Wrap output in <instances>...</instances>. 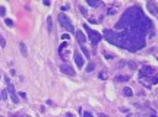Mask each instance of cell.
<instances>
[{"instance_id":"obj_1","label":"cell","mask_w":158,"mask_h":117,"mask_svg":"<svg viewBox=\"0 0 158 117\" xmlns=\"http://www.w3.org/2000/svg\"><path fill=\"white\" fill-rule=\"evenodd\" d=\"M154 24L142 12L139 6H130L121 15L114 31H126L132 45V53L142 50L146 44V37H152Z\"/></svg>"},{"instance_id":"obj_2","label":"cell","mask_w":158,"mask_h":117,"mask_svg":"<svg viewBox=\"0 0 158 117\" xmlns=\"http://www.w3.org/2000/svg\"><path fill=\"white\" fill-rule=\"evenodd\" d=\"M83 29H85V31H86V34H88V38H89V41H91V45H92V47H97V45H98V42L103 39V35H101L100 32H97V31L91 29V28L86 25V24H83Z\"/></svg>"},{"instance_id":"obj_3","label":"cell","mask_w":158,"mask_h":117,"mask_svg":"<svg viewBox=\"0 0 158 117\" xmlns=\"http://www.w3.org/2000/svg\"><path fill=\"white\" fill-rule=\"evenodd\" d=\"M57 19H59L60 25L67 29V32H70V34H73V32H75V28H73V24H72V21H70V19L66 16L65 13H60V15L57 16Z\"/></svg>"},{"instance_id":"obj_4","label":"cell","mask_w":158,"mask_h":117,"mask_svg":"<svg viewBox=\"0 0 158 117\" xmlns=\"http://www.w3.org/2000/svg\"><path fill=\"white\" fill-rule=\"evenodd\" d=\"M155 75V69L152 67V66H144L141 70H139V80L141 79H146L149 80V78H152Z\"/></svg>"},{"instance_id":"obj_5","label":"cell","mask_w":158,"mask_h":117,"mask_svg":"<svg viewBox=\"0 0 158 117\" xmlns=\"http://www.w3.org/2000/svg\"><path fill=\"white\" fill-rule=\"evenodd\" d=\"M6 83H7V92H9V95H10V98H12V101L15 104H18L19 103V97L16 95V91H15V86H13V83L9 80V78L6 76Z\"/></svg>"},{"instance_id":"obj_6","label":"cell","mask_w":158,"mask_h":117,"mask_svg":"<svg viewBox=\"0 0 158 117\" xmlns=\"http://www.w3.org/2000/svg\"><path fill=\"white\" fill-rule=\"evenodd\" d=\"M60 70H62L65 75H69V76H75V75H76V70H73L72 66L66 65V63H63V65L60 66Z\"/></svg>"},{"instance_id":"obj_7","label":"cell","mask_w":158,"mask_h":117,"mask_svg":"<svg viewBox=\"0 0 158 117\" xmlns=\"http://www.w3.org/2000/svg\"><path fill=\"white\" fill-rule=\"evenodd\" d=\"M73 56H75V63H76V66H78L79 69H80V67H83L85 60H83V57L79 54V51H75V53H73Z\"/></svg>"},{"instance_id":"obj_8","label":"cell","mask_w":158,"mask_h":117,"mask_svg":"<svg viewBox=\"0 0 158 117\" xmlns=\"http://www.w3.org/2000/svg\"><path fill=\"white\" fill-rule=\"evenodd\" d=\"M75 35H76V39H78V42L80 45H83L85 44V41H86V37H85V34L82 32V31H75Z\"/></svg>"},{"instance_id":"obj_9","label":"cell","mask_w":158,"mask_h":117,"mask_svg":"<svg viewBox=\"0 0 158 117\" xmlns=\"http://www.w3.org/2000/svg\"><path fill=\"white\" fill-rule=\"evenodd\" d=\"M146 7H148V10L151 15H154V16H158V7L155 3H152V1H149L148 4H146Z\"/></svg>"},{"instance_id":"obj_10","label":"cell","mask_w":158,"mask_h":117,"mask_svg":"<svg viewBox=\"0 0 158 117\" xmlns=\"http://www.w3.org/2000/svg\"><path fill=\"white\" fill-rule=\"evenodd\" d=\"M66 50H69V48H67V42L65 41V42H62V45L59 47V56L63 57V59H66V54H65Z\"/></svg>"},{"instance_id":"obj_11","label":"cell","mask_w":158,"mask_h":117,"mask_svg":"<svg viewBox=\"0 0 158 117\" xmlns=\"http://www.w3.org/2000/svg\"><path fill=\"white\" fill-rule=\"evenodd\" d=\"M129 79L130 78L127 75H117V76H114V82H127Z\"/></svg>"},{"instance_id":"obj_12","label":"cell","mask_w":158,"mask_h":117,"mask_svg":"<svg viewBox=\"0 0 158 117\" xmlns=\"http://www.w3.org/2000/svg\"><path fill=\"white\" fill-rule=\"evenodd\" d=\"M86 3H88V4L91 6V7H100V6L103 4L101 1H95V0H88Z\"/></svg>"},{"instance_id":"obj_13","label":"cell","mask_w":158,"mask_h":117,"mask_svg":"<svg viewBox=\"0 0 158 117\" xmlns=\"http://www.w3.org/2000/svg\"><path fill=\"white\" fill-rule=\"evenodd\" d=\"M19 50H21V53H22V56H24V57L28 56V51H26V47H25V44H24V42H21V44H19Z\"/></svg>"},{"instance_id":"obj_14","label":"cell","mask_w":158,"mask_h":117,"mask_svg":"<svg viewBox=\"0 0 158 117\" xmlns=\"http://www.w3.org/2000/svg\"><path fill=\"white\" fill-rule=\"evenodd\" d=\"M123 95H124V97H132V95H133V91H132V88L126 86V88L123 89Z\"/></svg>"},{"instance_id":"obj_15","label":"cell","mask_w":158,"mask_h":117,"mask_svg":"<svg viewBox=\"0 0 158 117\" xmlns=\"http://www.w3.org/2000/svg\"><path fill=\"white\" fill-rule=\"evenodd\" d=\"M47 28H48V31H50V32L53 31V19H51V16H48V18H47Z\"/></svg>"},{"instance_id":"obj_16","label":"cell","mask_w":158,"mask_h":117,"mask_svg":"<svg viewBox=\"0 0 158 117\" xmlns=\"http://www.w3.org/2000/svg\"><path fill=\"white\" fill-rule=\"evenodd\" d=\"M127 66L130 67L132 70H136V69H138V65H136L135 62H127Z\"/></svg>"},{"instance_id":"obj_17","label":"cell","mask_w":158,"mask_h":117,"mask_svg":"<svg viewBox=\"0 0 158 117\" xmlns=\"http://www.w3.org/2000/svg\"><path fill=\"white\" fill-rule=\"evenodd\" d=\"M94 69H95V65H94V63H89V65L86 66V72H88V73H91Z\"/></svg>"},{"instance_id":"obj_18","label":"cell","mask_w":158,"mask_h":117,"mask_svg":"<svg viewBox=\"0 0 158 117\" xmlns=\"http://www.w3.org/2000/svg\"><path fill=\"white\" fill-rule=\"evenodd\" d=\"M0 47H1V48L6 47V39L3 38V35H0Z\"/></svg>"},{"instance_id":"obj_19","label":"cell","mask_w":158,"mask_h":117,"mask_svg":"<svg viewBox=\"0 0 158 117\" xmlns=\"http://www.w3.org/2000/svg\"><path fill=\"white\" fill-rule=\"evenodd\" d=\"M4 24H6V26L12 28V26H13V21H12V19H6V21H4Z\"/></svg>"},{"instance_id":"obj_20","label":"cell","mask_w":158,"mask_h":117,"mask_svg":"<svg viewBox=\"0 0 158 117\" xmlns=\"http://www.w3.org/2000/svg\"><path fill=\"white\" fill-rule=\"evenodd\" d=\"M1 94V100H7V89H4V91L0 92Z\"/></svg>"},{"instance_id":"obj_21","label":"cell","mask_w":158,"mask_h":117,"mask_svg":"<svg viewBox=\"0 0 158 117\" xmlns=\"http://www.w3.org/2000/svg\"><path fill=\"white\" fill-rule=\"evenodd\" d=\"M79 10H80V13H82L83 16H86V15H88V12H86V9H85L83 6H79Z\"/></svg>"},{"instance_id":"obj_22","label":"cell","mask_w":158,"mask_h":117,"mask_svg":"<svg viewBox=\"0 0 158 117\" xmlns=\"http://www.w3.org/2000/svg\"><path fill=\"white\" fill-rule=\"evenodd\" d=\"M4 15H6V7L0 6V16H4Z\"/></svg>"},{"instance_id":"obj_23","label":"cell","mask_w":158,"mask_h":117,"mask_svg":"<svg viewBox=\"0 0 158 117\" xmlns=\"http://www.w3.org/2000/svg\"><path fill=\"white\" fill-rule=\"evenodd\" d=\"M107 76H108V75H107V72H101V73L98 75V78H100V79H107Z\"/></svg>"},{"instance_id":"obj_24","label":"cell","mask_w":158,"mask_h":117,"mask_svg":"<svg viewBox=\"0 0 158 117\" xmlns=\"http://www.w3.org/2000/svg\"><path fill=\"white\" fill-rule=\"evenodd\" d=\"M80 48H82V51L85 53V56H86V57H89V51H88V50H86V47H83V45H82V47H80Z\"/></svg>"},{"instance_id":"obj_25","label":"cell","mask_w":158,"mask_h":117,"mask_svg":"<svg viewBox=\"0 0 158 117\" xmlns=\"http://www.w3.org/2000/svg\"><path fill=\"white\" fill-rule=\"evenodd\" d=\"M83 117H94V116H92V113H89V111H83Z\"/></svg>"},{"instance_id":"obj_26","label":"cell","mask_w":158,"mask_h":117,"mask_svg":"<svg viewBox=\"0 0 158 117\" xmlns=\"http://www.w3.org/2000/svg\"><path fill=\"white\" fill-rule=\"evenodd\" d=\"M105 57H107L108 60H111V59H114V56H111V54H108V53H105Z\"/></svg>"},{"instance_id":"obj_27","label":"cell","mask_w":158,"mask_h":117,"mask_svg":"<svg viewBox=\"0 0 158 117\" xmlns=\"http://www.w3.org/2000/svg\"><path fill=\"white\" fill-rule=\"evenodd\" d=\"M69 9V4H65V6H62V10H67Z\"/></svg>"},{"instance_id":"obj_28","label":"cell","mask_w":158,"mask_h":117,"mask_svg":"<svg viewBox=\"0 0 158 117\" xmlns=\"http://www.w3.org/2000/svg\"><path fill=\"white\" fill-rule=\"evenodd\" d=\"M19 94H21V97H22V98H26V94H25V92H19Z\"/></svg>"},{"instance_id":"obj_29","label":"cell","mask_w":158,"mask_h":117,"mask_svg":"<svg viewBox=\"0 0 158 117\" xmlns=\"http://www.w3.org/2000/svg\"><path fill=\"white\" fill-rule=\"evenodd\" d=\"M65 117H75V116H73V114H72V113H67V114H66Z\"/></svg>"},{"instance_id":"obj_30","label":"cell","mask_w":158,"mask_h":117,"mask_svg":"<svg viewBox=\"0 0 158 117\" xmlns=\"http://www.w3.org/2000/svg\"><path fill=\"white\" fill-rule=\"evenodd\" d=\"M19 117H29V116H26V114H22V116H19Z\"/></svg>"},{"instance_id":"obj_31","label":"cell","mask_w":158,"mask_h":117,"mask_svg":"<svg viewBox=\"0 0 158 117\" xmlns=\"http://www.w3.org/2000/svg\"><path fill=\"white\" fill-rule=\"evenodd\" d=\"M0 117H1V116H0Z\"/></svg>"}]
</instances>
